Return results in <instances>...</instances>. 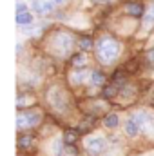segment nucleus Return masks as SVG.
Wrapping results in <instances>:
<instances>
[{
	"label": "nucleus",
	"mask_w": 154,
	"mask_h": 156,
	"mask_svg": "<svg viewBox=\"0 0 154 156\" xmlns=\"http://www.w3.org/2000/svg\"><path fill=\"white\" fill-rule=\"evenodd\" d=\"M94 45H96V42L91 38V37H82V38L78 40V47H80V51H82V53L91 51Z\"/></svg>",
	"instance_id": "obj_13"
},
{
	"label": "nucleus",
	"mask_w": 154,
	"mask_h": 156,
	"mask_svg": "<svg viewBox=\"0 0 154 156\" xmlns=\"http://www.w3.org/2000/svg\"><path fill=\"white\" fill-rule=\"evenodd\" d=\"M105 80H107V78H105V75H103L100 69H94V71H93V75H91V83H93V85L100 87V85L105 83Z\"/></svg>",
	"instance_id": "obj_14"
},
{
	"label": "nucleus",
	"mask_w": 154,
	"mask_h": 156,
	"mask_svg": "<svg viewBox=\"0 0 154 156\" xmlns=\"http://www.w3.org/2000/svg\"><path fill=\"white\" fill-rule=\"evenodd\" d=\"M42 122V113L38 109H27V111H20L16 116V127L18 129H33Z\"/></svg>",
	"instance_id": "obj_3"
},
{
	"label": "nucleus",
	"mask_w": 154,
	"mask_h": 156,
	"mask_svg": "<svg viewBox=\"0 0 154 156\" xmlns=\"http://www.w3.org/2000/svg\"><path fill=\"white\" fill-rule=\"evenodd\" d=\"M145 58H147L149 62H152V64H154V47H152V49H149V51L145 53Z\"/></svg>",
	"instance_id": "obj_20"
},
{
	"label": "nucleus",
	"mask_w": 154,
	"mask_h": 156,
	"mask_svg": "<svg viewBox=\"0 0 154 156\" xmlns=\"http://www.w3.org/2000/svg\"><path fill=\"white\" fill-rule=\"evenodd\" d=\"M29 5L38 16H49L54 11V2L53 0H31Z\"/></svg>",
	"instance_id": "obj_6"
},
{
	"label": "nucleus",
	"mask_w": 154,
	"mask_h": 156,
	"mask_svg": "<svg viewBox=\"0 0 154 156\" xmlns=\"http://www.w3.org/2000/svg\"><path fill=\"white\" fill-rule=\"evenodd\" d=\"M64 142H65V144H75V142H76V133H73V131H65V134H64Z\"/></svg>",
	"instance_id": "obj_18"
},
{
	"label": "nucleus",
	"mask_w": 154,
	"mask_h": 156,
	"mask_svg": "<svg viewBox=\"0 0 154 156\" xmlns=\"http://www.w3.org/2000/svg\"><path fill=\"white\" fill-rule=\"evenodd\" d=\"M33 20H35V15L31 13V11H27V13H22V15H16V26L20 27V29H24V27H29V26H33Z\"/></svg>",
	"instance_id": "obj_10"
},
{
	"label": "nucleus",
	"mask_w": 154,
	"mask_h": 156,
	"mask_svg": "<svg viewBox=\"0 0 154 156\" xmlns=\"http://www.w3.org/2000/svg\"><path fill=\"white\" fill-rule=\"evenodd\" d=\"M145 9H147V5L145 4H142V2H127L125 5H123V11L127 13V15H131V16H143L145 15Z\"/></svg>",
	"instance_id": "obj_8"
},
{
	"label": "nucleus",
	"mask_w": 154,
	"mask_h": 156,
	"mask_svg": "<svg viewBox=\"0 0 154 156\" xmlns=\"http://www.w3.org/2000/svg\"><path fill=\"white\" fill-rule=\"evenodd\" d=\"M103 123H105V127L114 129V127L120 125V116H118L116 113H111V115H107V116L103 118Z\"/></svg>",
	"instance_id": "obj_15"
},
{
	"label": "nucleus",
	"mask_w": 154,
	"mask_h": 156,
	"mask_svg": "<svg viewBox=\"0 0 154 156\" xmlns=\"http://www.w3.org/2000/svg\"><path fill=\"white\" fill-rule=\"evenodd\" d=\"M75 44H76V38L73 33H69L65 29H56L47 40V49L56 58H67L71 55Z\"/></svg>",
	"instance_id": "obj_2"
},
{
	"label": "nucleus",
	"mask_w": 154,
	"mask_h": 156,
	"mask_svg": "<svg viewBox=\"0 0 154 156\" xmlns=\"http://www.w3.org/2000/svg\"><path fill=\"white\" fill-rule=\"evenodd\" d=\"M51 153H53L54 156H62L64 154V140H62V138H56V140L53 142Z\"/></svg>",
	"instance_id": "obj_16"
},
{
	"label": "nucleus",
	"mask_w": 154,
	"mask_h": 156,
	"mask_svg": "<svg viewBox=\"0 0 154 156\" xmlns=\"http://www.w3.org/2000/svg\"><path fill=\"white\" fill-rule=\"evenodd\" d=\"M22 13H27V5L24 2H16V15H22Z\"/></svg>",
	"instance_id": "obj_19"
},
{
	"label": "nucleus",
	"mask_w": 154,
	"mask_h": 156,
	"mask_svg": "<svg viewBox=\"0 0 154 156\" xmlns=\"http://www.w3.org/2000/svg\"><path fill=\"white\" fill-rule=\"evenodd\" d=\"M31 145H33V136L22 134V136L18 138V147H20V149H29Z\"/></svg>",
	"instance_id": "obj_17"
},
{
	"label": "nucleus",
	"mask_w": 154,
	"mask_h": 156,
	"mask_svg": "<svg viewBox=\"0 0 154 156\" xmlns=\"http://www.w3.org/2000/svg\"><path fill=\"white\" fill-rule=\"evenodd\" d=\"M94 4H109V2H113V0H93Z\"/></svg>",
	"instance_id": "obj_21"
},
{
	"label": "nucleus",
	"mask_w": 154,
	"mask_h": 156,
	"mask_svg": "<svg viewBox=\"0 0 154 156\" xmlns=\"http://www.w3.org/2000/svg\"><path fill=\"white\" fill-rule=\"evenodd\" d=\"M93 71H89L87 67H73V71L69 73V82L71 83H83L87 82V78H91Z\"/></svg>",
	"instance_id": "obj_7"
},
{
	"label": "nucleus",
	"mask_w": 154,
	"mask_h": 156,
	"mask_svg": "<svg viewBox=\"0 0 154 156\" xmlns=\"http://www.w3.org/2000/svg\"><path fill=\"white\" fill-rule=\"evenodd\" d=\"M94 55L96 60L103 66H113L121 55V42L114 37L109 35H102L100 38H96L94 45Z\"/></svg>",
	"instance_id": "obj_1"
},
{
	"label": "nucleus",
	"mask_w": 154,
	"mask_h": 156,
	"mask_svg": "<svg viewBox=\"0 0 154 156\" xmlns=\"http://www.w3.org/2000/svg\"><path fill=\"white\" fill-rule=\"evenodd\" d=\"M87 62H89V56H87V53H75L73 56H71V66L73 67H85L87 66Z\"/></svg>",
	"instance_id": "obj_11"
},
{
	"label": "nucleus",
	"mask_w": 154,
	"mask_h": 156,
	"mask_svg": "<svg viewBox=\"0 0 154 156\" xmlns=\"http://www.w3.org/2000/svg\"><path fill=\"white\" fill-rule=\"evenodd\" d=\"M125 133H127L129 136H136V134L140 133V125H138V122H136L132 116L129 118L127 123H125Z\"/></svg>",
	"instance_id": "obj_12"
},
{
	"label": "nucleus",
	"mask_w": 154,
	"mask_h": 156,
	"mask_svg": "<svg viewBox=\"0 0 154 156\" xmlns=\"http://www.w3.org/2000/svg\"><path fill=\"white\" fill-rule=\"evenodd\" d=\"M53 2H54V4H58V5H60V4H64V2H65V0H53Z\"/></svg>",
	"instance_id": "obj_22"
},
{
	"label": "nucleus",
	"mask_w": 154,
	"mask_h": 156,
	"mask_svg": "<svg viewBox=\"0 0 154 156\" xmlns=\"http://www.w3.org/2000/svg\"><path fill=\"white\" fill-rule=\"evenodd\" d=\"M154 27V0L147 5L145 9V15H143V20H142V31L149 33Z\"/></svg>",
	"instance_id": "obj_9"
},
{
	"label": "nucleus",
	"mask_w": 154,
	"mask_h": 156,
	"mask_svg": "<svg viewBox=\"0 0 154 156\" xmlns=\"http://www.w3.org/2000/svg\"><path fill=\"white\" fill-rule=\"evenodd\" d=\"M83 147L91 156H100L107 147V140L103 136H89L83 140Z\"/></svg>",
	"instance_id": "obj_5"
},
{
	"label": "nucleus",
	"mask_w": 154,
	"mask_h": 156,
	"mask_svg": "<svg viewBox=\"0 0 154 156\" xmlns=\"http://www.w3.org/2000/svg\"><path fill=\"white\" fill-rule=\"evenodd\" d=\"M47 100H49L51 107H53L54 111H58V113H64V111L67 109V105H69V98H67V94L62 91V87H53V89L49 91Z\"/></svg>",
	"instance_id": "obj_4"
}]
</instances>
